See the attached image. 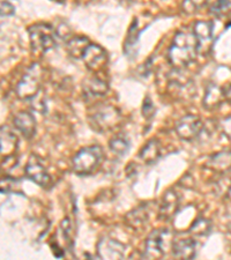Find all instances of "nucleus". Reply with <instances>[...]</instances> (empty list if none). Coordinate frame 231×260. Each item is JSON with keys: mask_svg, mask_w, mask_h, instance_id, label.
Instances as JSON below:
<instances>
[{"mask_svg": "<svg viewBox=\"0 0 231 260\" xmlns=\"http://www.w3.org/2000/svg\"><path fill=\"white\" fill-rule=\"evenodd\" d=\"M198 54V41L193 31H179L168 50V60L176 71H182L192 64Z\"/></svg>", "mask_w": 231, "mask_h": 260, "instance_id": "1", "label": "nucleus"}, {"mask_svg": "<svg viewBox=\"0 0 231 260\" xmlns=\"http://www.w3.org/2000/svg\"><path fill=\"white\" fill-rule=\"evenodd\" d=\"M103 149L94 145L80 149L72 160L73 171L79 176H87L94 173L103 161Z\"/></svg>", "mask_w": 231, "mask_h": 260, "instance_id": "2", "label": "nucleus"}, {"mask_svg": "<svg viewBox=\"0 0 231 260\" xmlns=\"http://www.w3.org/2000/svg\"><path fill=\"white\" fill-rule=\"evenodd\" d=\"M29 40L34 52L45 53L56 47L57 32L48 23H36L28 28Z\"/></svg>", "mask_w": 231, "mask_h": 260, "instance_id": "3", "label": "nucleus"}, {"mask_svg": "<svg viewBox=\"0 0 231 260\" xmlns=\"http://www.w3.org/2000/svg\"><path fill=\"white\" fill-rule=\"evenodd\" d=\"M121 116L117 108L104 104L100 106L89 116V124L96 132H109L117 127L120 123Z\"/></svg>", "mask_w": 231, "mask_h": 260, "instance_id": "4", "label": "nucleus"}, {"mask_svg": "<svg viewBox=\"0 0 231 260\" xmlns=\"http://www.w3.org/2000/svg\"><path fill=\"white\" fill-rule=\"evenodd\" d=\"M172 234L167 229H158L147 237L145 243L144 258L146 259H162L169 247L172 249Z\"/></svg>", "mask_w": 231, "mask_h": 260, "instance_id": "5", "label": "nucleus"}, {"mask_svg": "<svg viewBox=\"0 0 231 260\" xmlns=\"http://www.w3.org/2000/svg\"><path fill=\"white\" fill-rule=\"evenodd\" d=\"M42 67L40 64H32L21 78L16 86V95L22 100H30L41 90Z\"/></svg>", "mask_w": 231, "mask_h": 260, "instance_id": "6", "label": "nucleus"}, {"mask_svg": "<svg viewBox=\"0 0 231 260\" xmlns=\"http://www.w3.org/2000/svg\"><path fill=\"white\" fill-rule=\"evenodd\" d=\"M204 123L198 116L186 115L178 120L176 125L177 136L185 141H193L198 139L201 131H203Z\"/></svg>", "mask_w": 231, "mask_h": 260, "instance_id": "7", "label": "nucleus"}, {"mask_svg": "<svg viewBox=\"0 0 231 260\" xmlns=\"http://www.w3.org/2000/svg\"><path fill=\"white\" fill-rule=\"evenodd\" d=\"M214 26L212 21H198L193 28V34L198 41L199 54L207 56L211 52L214 42Z\"/></svg>", "mask_w": 231, "mask_h": 260, "instance_id": "8", "label": "nucleus"}, {"mask_svg": "<svg viewBox=\"0 0 231 260\" xmlns=\"http://www.w3.org/2000/svg\"><path fill=\"white\" fill-rule=\"evenodd\" d=\"M24 173H26L27 178L32 180L41 187H48L52 182L48 170L42 165L41 158L36 155H31L29 158L27 166L24 168Z\"/></svg>", "mask_w": 231, "mask_h": 260, "instance_id": "9", "label": "nucleus"}, {"mask_svg": "<svg viewBox=\"0 0 231 260\" xmlns=\"http://www.w3.org/2000/svg\"><path fill=\"white\" fill-rule=\"evenodd\" d=\"M82 59L85 61L87 69L94 71V72H98L108 64V53L100 45L90 44L86 50V52L83 53Z\"/></svg>", "mask_w": 231, "mask_h": 260, "instance_id": "10", "label": "nucleus"}, {"mask_svg": "<svg viewBox=\"0 0 231 260\" xmlns=\"http://www.w3.org/2000/svg\"><path fill=\"white\" fill-rule=\"evenodd\" d=\"M97 255L101 259H123L125 257V245L113 238H103L97 243Z\"/></svg>", "mask_w": 231, "mask_h": 260, "instance_id": "11", "label": "nucleus"}, {"mask_svg": "<svg viewBox=\"0 0 231 260\" xmlns=\"http://www.w3.org/2000/svg\"><path fill=\"white\" fill-rule=\"evenodd\" d=\"M180 200L178 194L174 190H168L162 197L159 205V219L169 221L175 217L179 209Z\"/></svg>", "mask_w": 231, "mask_h": 260, "instance_id": "12", "label": "nucleus"}, {"mask_svg": "<svg viewBox=\"0 0 231 260\" xmlns=\"http://www.w3.org/2000/svg\"><path fill=\"white\" fill-rule=\"evenodd\" d=\"M14 127L26 138L30 140L35 137L36 133V120L35 117L29 111H21L14 116Z\"/></svg>", "mask_w": 231, "mask_h": 260, "instance_id": "13", "label": "nucleus"}, {"mask_svg": "<svg viewBox=\"0 0 231 260\" xmlns=\"http://www.w3.org/2000/svg\"><path fill=\"white\" fill-rule=\"evenodd\" d=\"M0 142H2V157H13L16 156V150H18L19 140L14 132L8 126H2L0 131Z\"/></svg>", "mask_w": 231, "mask_h": 260, "instance_id": "14", "label": "nucleus"}, {"mask_svg": "<svg viewBox=\"0 0 231 260\" xmlns=\"http://www.w3.org/2000/svg\"><path fill=\"white\" fill-rule=\"evenodd\" d=\"M206 167L217 174L228 173L231 170V150H221L211 155Z\"/></svg>", "mask_w": 231, "mask_h": 260, "instance_id": "15", "label": "nucleus"}, {"mask_svg": "<svg viewBox=\"0 0 231 260\" xmlns=\"http://www.w3.org/2000/svg\"><path fill=\"white\" fill-rule=\"evenodd\" d=\"M196 243L193 238H183L174 241L172 244V255L176 259H193L196 252Z\"/></svg>", "mask_w": 231, "mask_h": 260, "instance_id": "16", "label": "nucleus"}, {"mask_svg": "<svg viewBox=\"0 0 231 260\" xmlns=\"http://www.w3.org/2000/svg\"><path fill=\"white\" fill-rule=\"evenodd\" d=\"M224 100V90L217 85L212 83V85H209L207 87V89H206L203 104L205 109H207V110H215V109H217L222 103H223Z\"/></svg>", "mask_w": 231, "mask_h": 260, "instance_id": "17", "label": "nucleus"}, {"mask_svg": "<svg viewBox=\"0 0 231 260\" xmlns=\"http://www.w3.org/2000/svg\"><path fill=\"white\" fill-rule=\"evenodd\" d=\"M108 83L98 78H90L83 83V95L87 99L102 98L108 93Z\"/></svg>", "mask_w": 231, "mask_h": 260, "instance_id": "18", "label": "nucleus"}, {"mask_svg": "<svg viewBox=\"0 0 231 260\" xmlns=\"http://www.w3.org/2000/svg\"><path fill=\"white\" fill-rule=\"evenodd\" d=\"M148 206L147 205H141L137 208H134L133 211L129 212L127 215L125 216L126 224L133 229H140L146 224V222L148 221Z\"/></svg>", "mask_w": 231, "mask_h": 260, "instance_id": "19", "label": "nucleus"}, {"mask_svg": "<svg viewBox=\"0 0 231 260\" xmlns=\"http://www.w3.org/2000/svg\"><path fill=\"white\" fill-rule=\"evenodd\" d=\"M161 156V144L156 139L149 140L139 152V157L147 165H153Z\"/></svg>", "mask_w": 231, "mask_h": 260, "instance_id": "20", "label": "nucleus"}, {"mask_svg": "<svg viewBox=\"0 0 231 260\" xmlns=\"http://www.w3.org/2000/svg\"><path fill=\"white\" fill-rule=\"evenodd\" d=\"M91 43L89 40L85 36H77L71 39L69 42H67V52L71 57L73 58H82L83 53L86 52V50L88 49Z\"/></svg>", "mask_w": 231, "mask_h": 260, "instance_id": "21", "label": "nucleus"}, {"mask_svg": "<svg viewBox=\"0 0 231 260\" xmlns=\"http://www.w3.org/2000/svg\"><path fill=\"white\" fill-rule=\"evenodd\" d=\"M109 148L113 154L118 155V156H124L131 148V142L123 134H118V136L113 137L109 142Z\"/></svg>", "mask_w": 231, "mask_h": 260, "instance_id": "22", "label": "nucleus"}, {"mask_svg": "<svg viewBox=\"0 0 231 260\" xmlns=\"http://www.w3.org/2000/svg\"><path fill=\"white\" fill-rule=\"evenodd\" d=\"M211 229H212L211 221L207 219H204V217H199L198 220L193 222V224L191 225L188 233H190L193 237H204V236H207V235L211 233Z\"/></svg>", "mask_w": 231, "mask_h": 260, "instance_id": "23", "label": "nucleus"}, {"mask_svg": "<svg viewBox=\"0 0 231 260\" xmlns=\"http://www.w3.org/2000/svg\"><path fill=\"white\" fill-rule=\"evenodd\" d=\"M139 40V31H138V21H133L131 28H129L127 39L125 41L124 44V52L128 56H131L132 51L134 50V48L137 47Z\"/></svg>", "mask_w": 231, "mask_h": 260, "instance_id": "24", "label": "nucleus"}, {"mask_svg": "<svg viewBox=\"0 0 231 260\" xmlns=\"http://www.w3.org/2000/svg\"><path fill=\"white\" fill-rule=\"evenodd\" d=\"M209 0H184L182 4V10L186 14H194L207 5Z\"/></svg>", "mask_w": 231, "mask_h": 260, "instance_id": "25", "label": "nucleus"}, {"mask_svg": "<svg viewBox=\"0 0 231 260\" xmlns=\"http://www.w3.org/2000/svg\"><path fill=\"white\" fill-rule=\"evenodd\" d=\"M230 10V0H216L211 7V13L215 16H218V18H221V16H224L226 15V13H229Z\"/></svg>", "mask_w": 231, "mask_h": 260, "instance_id": "26", "label": "nucleus"}, {"mask_svg": "<svg viewBox=\"0 0 231 260\" xmlns=\"http://www.w3.org/2000/svg\"><path fill=\"white\" fill-rule=\"evenodd\" d=\"M30 106L34 109V110L40 112V114H45L48 108H46V99L45 95L42 90H40L34 98H31L30 100Z\"/></svg>", "mask_w": 231, "mask_h": 260, "instance_id": "27", "label": "nucleus"}, {"mask_svg": "<svg viewBox=\"0 0 231 260\" xmlns=\"http://www.w3.org/2000/svg\"><path fill=\"white\" fill-rule=\"evenodd\" d=\"M60 228L62 230V234H64V237L65 240L70 243H73V236H72V224H71V220L69 217H65L64 220L61 221V224H60Z\"/></svg>", "mask_w": 231, "mask_h": 260, "instance_id": "28", "label": "nucleus"}, {"mask_svg": "<svg viewBox=\"0 0 231 260\" xmlns=\"http://www.w3.org/2000/svg\"><path fill=\"white\" fill-rule=\"evenodd\" d=\"M155 114V107L150 99L147 96L144 101V104H142V116L147 119H150Z\"/></svg>", "mask_w": 231, "mask_h": 260, "instance_id": "29", "label": "nucleus"}, {"mask_svg": "<svg viewBox=\"0 0 231 260\" xmlns=\"http://www.w3.org/2000/svg\"><path fill=\"white\" fill-rule=\"evenodd\" d=\"M14 14V6L8 2H2V16H10Z\"/></svg>", "mask_w": 231, "mask_h": 260, "instance_id": "30", "label": "nucleus"}, {"mask_svg": "<svg viewBox=\"0 0 231 260\" xmlns=\"http://www.w3.org/2000/svg\"><path fill=\"white\" fill-rule=\"evenodd\" d=\"M222 129H223L225 136L231 140V117L230 118H226L223 121V124H222Z\"/></svg>", "mask_w": 231, "mask_h": 260, "instance_id": "31", "label": "nucleus"}, {"mask_svg": "<svg viewBox=\"0 0 231 260\" xmlns=\"http://www.w3.org/2000/svg\"><path fill=\"white\" fill-rule=\"evenodd\" d=\"M224 95H225V100L231 103V85L224 90Z\"/></svg>", "mask_w": 231, "mask_h": 260, "instance_id": "32", "label": "nucleus"}, {"mask_svg": "<svg viewBox=\"0 0 231 260\" xmlns=\"http://www.w3.org/2000/svg\"><path fill=\"white\" fill-rule=\"evenodd\" d=\"M228 198H229V199H231V186H230V188H229V192H228Z\"/></svg>", "mask_w": 231, "mask_h": 260, "instance_id": "33", "label": "nucleus"}, {"mask_svg": "<svg viewBox=\"0 0 231 260\" xmlns=\"http://www.w3.org/2000/svg\"><path fill=\"white\" fill-rule=\"evenodd\" d=\"M229 219H230V221H229V223H230V228H231V214L229 215Z\"/></svg>", "mask_w": 231, "mask_h": 260, "instance_id": "34", "label": "nucleus"}, {"mask_svg": "<svg viewBox=\"0 0 231 260\" xmlns=\"http://www.w3.org/2000/svg\"><path fill=\"white\" fill-rule=\"evenodd\" d=\"M57 2H60V0H57Z\"/></svg>", "mask_w": 231, "mask_h": 260, "instance_id": "35", "label": "nucleus"}]
</instances>
